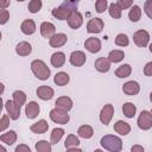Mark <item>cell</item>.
<instances>
[{
  "instance_id": "5",
  "label": "cell",
  "mask_w": 152,
  "mask_h": 152,
  "mask_svg": "<svg viewBox=\"0 0 152 152\" xmlns=\"http://www.w3.org/2000/svg\"><path fill=\"white\" fill-rule=\"evenodd\" d=\"M133 42L139 48H145L150 42V34L145 30H138L133 34Z\"/></svg>"
},
{
  "instance_id": "37",
  "label": "cell",
  "mask_w": 152,
  "mask_h": 152,
  "mask_svg": "<svg viewBox=\"0 0 152 152\" xmlns=\"http://www.w3.org/2000/svg\"><path fill=\"white\" fill-rule=\"evenodd\" d=\"M115 44L118 46H127L129 44V39L125 33H119L115 37Z\"/></svg>"
},
{
  "instance_id": "18",
  "label": "cell",
  "mask_w": 152,
  "mask_h": 152,
  "mask_svg": "<svg viewBox=\"0 0 152 152\" xmlns=\"http://www.w3.org/2000/svg\"><path fill=\"white\" fill-rule=\"evenodd\" d=\"M68 40L66 34L64 33H56L51 39H49V44L51 48H61L63 46Z\"/></svg>"
},
{
  "instance_id": "32",
  "label": "cell",
  "mask_w": 152,
  "mask_h": 152,
  "mask_svg": "<svg viewBox=\"0 0 152 152\" xmlns=\"http://www.w3.org/2000/svg\"><path fill=\"white\" fill-rule=\"evenodd\" d=\"M108 11H109V14H110L112 18H114V19H120V18H121L122 10L118 6L116 2H112V4L108 6Z\"/></svg>"
},
{
  "instance_id": "41",
  "label": "cell",
  "mask_w": 152,
  "mask_h": 152,
  "mask_svg": "<svg viewBox=\"0 0 152 152\" xmlns=\"http://www.w3.org/2000/svg\"><path fill=\"white\" fill-rule=\"evenodd\" d=\"M144 10H145V13L147 14V17L150 19H152V0H146L145 1Z\"/></svg>"
},
{
  "instance_id": "23",
  "label": "cell",
  "mask_w": 152,
  "mask_h": 152,
  "mask_svg": "<svg viewBox=\"0 0 152 152\" xmlns=\"http://www.w3.org/2000/svg\"><path fill=\"white\" fill-rule=\"evenodd\" d=\"M31 51H32V46L27 42H20L15 46V52L19 56H28L31 53Z\"/></svg>"
},
{
  "instance_id": "12",
  "label": "cell",
  "mask_w": 152,
  "mask_h": 152,
  "mask_svg": "<svg viewBox=\"0 0 152 152\" xmlns=\"http://www.w3.org/2000/svg\"><path fill=\"white\" fill-rule=\"evenodd\" d=\"M36 94H37V96H38L40 100L48 101V100H51V99H52L55 91H53V89H52L51 87H49V86H40V87L37 88Z\"/></svg>"
},
{
  "instance_id": "48",
  "label": "cell",
  "mask_w": 152,
  "mask_h": 152,
  "mask_svg": "<svg viewBox=\"0 0 152 152\" xmlns=\"http://www.w3.org/2000/svg\"><path fill=\"white\" fill-rule=\"evenodd\" d=\"M7 6H10V1H0V7H1V10H6V7Z\"/></svg>"
},
{
  "instance_id": "40",
  "label": "cell",
  "mask_w": 152,
  "mask_h": 152,
  "mask_svg": "<svg viewBox=\"0 0 152 152\" xmlns=\"http://www.w3.org/2000/svg\"><path fill=\"white\" fill-rule=\"evenodd\" d=\"M8 125H10V116L6 115V114H4L1 116V119H0V131L4 132L8 127Z\"/></svg>"
},
{
  "instance_id": "22",
  "label": "cell",
  "mask_w": 152,
  "mask_h": 152,
  "mask_svg": "<svg viewBox=\"0 0 152 152\" xmlns=\"http://www.w3.org/2000/svg\"><path fill=\"white\" fill-rule=\"evenodd\" d=\"M48 128H49V125H48V122L44 119H42L38 122L31 125V127H30L31 132H33L36 134H43V133H45L48 131Z\"/></svg>"
},
{
  "instance_id": "26",
  "label": "cell",
  "mask_w": 152,
  "mask_h": 152,
  "mask_svg": "<svg viewBox=\"0 0 152 152\" xmlns=\"http://www.w3.org/2000/svg\"><path fill=\"white\" fill-rule=\"evenodd\" d=\"M0 140L2 141V142H5L6 145H13L15 141H17V133L14 132V131H8V132H6V133H4V134H1L0 135Z\"/></svg>"
},
{
  "instance_id": "28",
  "label": "cell",
  "mask_w": 152,
  "mask_h": 152,
  "mask_svg": "<svg viewBox=\"0 0 152 152\" xmlns=\"http://www.w3.org/2000/svg\"><path fill=\"white\" fill-rule=\"evenodd\" d=\"M125 58V52L122 50H112L108 53V59L110 63H119Z\"/></svg>"
},
{
  "instance_id": "19",
  "label": "cell",
  "mask_w": 152,
  "mask_h": 152,
  "mask_svg": "<svg viewBox=\"0 0 152 152\" xmlns=\"http://www.w3.org/2000/svg\"><path fill=\"white\" fill-rule=\"evenodd\" d=\"M20 30H21V32L24 34H27V36L33 34L36 32V23L32 19H26V20H24L21 23Z\"/></svg>"
},
{
  "instance_id": "35",
  "label": "cell",
  "mask_w": 152,
  "mask_h": 152,
  "mask_svg": "<svg viewBox=\"0 0 152 152\" xmlns=\"http://www.w3.org/2000/svg\"><path fill=\"white\" fill-rule=\"evenodd\" d=\"M80 145V140L76 135L74 134H69L65 139V142H64V146L66 148H74V147H77Z\"/></svg>"
},
{
  "instance_id": "42",
  "label": "cell",
  "mask_w": 152,
  "mask_h": 152,
  "mask_svg": "<svg viewBox=\"0 0 152 152\" xmlns=\"http://www.w3.org/2000/svg\"><path fill=\"white\" fill-rule=\"evenodd\" d=\"M116 4L121 10H126V8L131 7V6H133V1L132 0H118Z\"/></svg>"
},
{
  "instance_id": "17",
  "label": "cell",
  "mask_w": 152,
  "mask_h": 152,
  "mask_svg": "<svg viewBox=\"0 0 152 152\" xmlns=\"http://www.w3.org/2000/svg\"><path fill=\"white\" fill-rule=\"evenodd\" d=\"M55 104H56V108L62 109L64 112H68L72 108V100L69 96H61L56 100Z\"/></svg>"
},
{
  "instance_id": "2",
  "label": "cell",
  "mask_w": 152,
  "mask_h": 152,
  "mask_svg": "<svg viewBox=\"0 0 152 152\" xmlns=\"http://www.w3.org/2000/svg\"><path fill=\"white\" fill-rule=\"evenodd\" d=\"M31 70L33 72V75L42 81H45L50 77V69L49 66L42 61V59H34L31 63Z\"/></svg>"
},
{
  "instance_id": "30",
  "label": "cell",
  "mask_w": 152,
  "mask_h": 152,
  "mask_svg": "<svg viewBox=\"0 0 152 152\" xmlns=\"http://www.w3.org/2000/svg\"><path fill=\"white\" fill-rule=\"evenodd\" d=\"M140 17H141V10H140V7H139L138 5H133V6L131 7L129 12H128V18H129V20L133 21V23H137V21H139Z\"/></svg>"
},
{
  "instance_id": "46",
  "label": "cell",
  "mask_w": 152,
  "mask_h": 152,
  "mask_svg": "<svg viewBox=\"0 0 152 152\" xmlns=\"http://www.w3.org/2000/svg\"><path fill=\"white\" fill-rule=\"evenodd\" d=\"M144 74L146 76H152V62H148L145 66H144Z\"/></svg>"
},
{
  "instance_id": "14",
  "label": "cell",
  "mask_w": 152,
  "mask_h": 152,
  "mask_svg": "<svg viewBox=\"0 0 152 152\" xmlns=\"http://www.w3.org/2000/svg\"><path fill=\"white\" fill-rule=\"evenodd\" d=\"M122 91L128 96H133L140 91V86L135 81H128L122 86Z\"/></svg>"
},
{
  "instance_id": "9",
  "label": "cell",
  "mask_w": 152,
  "mask_h": 152,
  "mask_svg": "<svg viewBox=\"0 0 152 152\" xmlns=\"http://www.w3.org/2000/svg\"><path fill=\"white\" fill-rule=\"evenodd\" d=\"M82 24H83V15H82L78 11L71 12V14H70L69 18H68V25H69L71 28L76 30V28L81 27Z\"/></svg>"
},
{
  "instance_id": "53",
  "label": "cell",
  "mask_w": 152,
  "mask_h": 152,
  "mask_svg": "<svg viewBox=\"0 0 152 152\" xmlns=\"http://www.w3.org/2000/svg\"><path fill=\"white\" fill-rule=\"evenodd\" d=\"M94 152H103V151H102V150H95Z\"/></svg>"
},
{
  "instance_id": "52",
  "label": "cell",
  "mask_w": 152,
  "mask_h": 152,
  "mask_svg": "<svg viewBox=\"0 0 152 152\" xmlns=\"http://www.w3.org/2000/svg\"><path fill=\"white\" fill-rule=\"evenodd\" d=\"M150 100H151V102H152V91H151V94H150Z\"/></svg>"
},
{
  "instance_id": "29",
  "label": "cell",
  "mask_w": 152,
  "mask_h": 152,
  "mask_svg": "<svg viewBox=\"0 0 152 152\" xmlns=\"http://www.w3.org/2000/svg\"><path fill=\"white\" fill-rule=\"evenodd\" d=\"M69 80H70L69 75H68L66 72H64V71L57 72V74L55 75V77H53V82H55L57 86H59V87L65 86V84L69 82Z\"/></svg>"
},
{
  "instance_id": "44",
  "label": "cell",
  "mask_w": 152,
  "mask_h": 152,
  "mask_svg": "<svg viewBox=\"0 0 152 152\" xmlns=\"http://www.w3.org/2000/svg\"><path fill=\"white\" fill-rule=\"evenodd\" d=\"M62 5L74 12V11H76V8H77V6H78V1H64Z\"/></svg>"
},
{
  "instance_id": "38",
  "label": "cell",
  "mask_w": 152,
  "mask_h": 152,
  "mask_svg": "<svg viewBox=\"0 0 152 152\" xmlns=\"http://www.w3.org/2000/svg\"><path fill=\"white\" fill-rule=\"evenodd\" d=\"M27 7H28V11L31 13H37L42 8V1L40 0H31L28 2V6Z\"/></svg>"
},
{
  "instance_id": "7",
  "label": "cell",
  "mask_w": 152,
  "mask_h": 152,
  "mask_svg": "<svg viewBox=\"0 0 152 152\" xmlns=\"http://www.w3.org/2000/svg\"><path fill=\"white\" fill-rule=\"evenodd\" d=\"M113 114H114V107H113V104H110V103L104 104L102 107L101 112H100V120H101V122L107 126L109 124V121L112 120Z\"/></svg>"
},
{
  "instance_id": "21",
  "label": "cell",
  "mask_w": 152,
  "mask_h": 152,
  "mask_svg": "<svg viewBox=\"0 0 152 152\" xmlns=\"http://www.w3.org/2000/svg\"><path fill=\"white\" fill-rule=\"evenodd\" d=\"M114 131L116 133H119L120 135H127L129 132H131V126L129 124H127L126 121H122V120H119L114 124Z\"/></svg>"
},
{
  "instance_id": "50",
  "label": "cell",
  "mask_w": 152,
  "mask_h": 152,
  "mask_svg": "<svg viewBox=\"0 0 152 152\" xmlns=\"http://www.w3.org/2000/svg\"><path fill=\"white\" fill-rule=\"evenodd\" d=\"M0 151H1V152H6V148H5L4 146H0Z\"/></svg>"
},
{
  "instance_id": "33",
  "label": "cell",
  "mask_w": 152,
  "mask_h": 152,
  "mask_svg": "<svg viewBox=\"0 0 152 152\" xmlns=\"http://www.w3.org/2000/svg\"><path fill=\"white\" fill-rule=\"evenodd\" d=\"M12 96H13V102L17 103L18 106L21 107L23 104H25V102H26V95H25L24 91H21V90H15Z\"/></svg>"
},
{
  "instance_id": "6",
  "label": "cell",
  "mask_w": 152,
  "mask_h": 152,
  "mask_svg": "<svg viewBox=\"0 0 152 152\" xmlns=\"http://www.w3.org/2000/svg\"><path fill=\"white\" fill-rule=\"evenodd\" d=\"M5 109L7 112V115L12 120H17L20 116V106L13 102V100H7L5 102Z\"/></svg>"
},
{
  "instance_id": "8",
  "label": "cell",
  "mask_w": 152,
  "mask_h": 152,
  "mask_svg": "<svg viewBox=\"0 0 152 152\" xmlns=\"http://www.w3.org/2000/svg\"><path fill=\"white\" fill-rule=\"evenodd\" d=\"M103 20L101 18H91L87 24V32L89 33H100L103 28Z\"/></svg>"
},
{
  "instance_id": "49",
  "label": "cell",
  "mask_w": 152,
  "mask_h": 152,
  "mask_svg": "<svg viewBox=\"0 0 152 152\" xmlns=\"http://www.w3.org/2000/svg\"><path fill=\"white\" fill-rule=\"evenodd\" d=\"M66 152H82V150H80L77 147H74V148H68Z\"/></svg>"
},
{
  "instance_id": "27",
  "label": "cell",
  "mask_w": 152,
  "mask_h": 152,
  "mask_svg": "<svg viewBox=\"0 0 152 152\" xmlns=\"http://www.w3.org/2000/svg\"><path fill=\"white\" fill-rule=\"evenodd\" d=\"M131 72H132L131 65L129 64H122L115 70V76L119 78H125V77H128L131 75Z\"/></svg>"
},
{
  "instance_id": "3",
  "label": "cell",
  "mask_w": 152,
  "mask_h": 152,
  "mask_svg": "<svg viewBox=\"0 0 152 152\" xmlns=\"http://www.w3.org/2000/svg\"><path fill=\"white\" fill-rule=\"evenodd\" d=\"M49 115H50V119H51L53 122L61 124V125H65V124H68V121L70 120L68 112H64V110L58 109V108L51 109Z\"/></svg>"
},
{
  "instance_id": "11",
  "label": "cell",
  "mask_w": 152,
  "mask_h": 152,
  "mask_svg": "<svg viewBox=\"0 0 152 152\" xmlns=\"http://www.w3.org/2000/svg\"><path fill=\"white\" fill-rule=\"evenodd\" d=\"M84 48L91 52V53H96L101 50V40L99 38H95V37H90L88 39H86L84 42Z\"/></svg>"
},
{
  "instance_id": "39",
  "label": "cell",
  "mask_w": 152,
  "mask_h": 152,
  "mask_svg": "<svg viewBox=\"0 0 152 152\" xmlns=\"http://www.w3.org/2000/svg\"><path fill=\"white\" fill-rule=\"evenodd\" d=\"M107 6H108L107 0H97L95 2V8H96V12L97 13H103L106 11Z\"/></svg>"
},
{
  "instance_id": "16",
  "label": "cell",
  "mask_w": 152,
  "mask_h": 152,
  "mask_svg": "<svg viewBox=\"0 0 152 152\" xmlns=\"http://www.w3.org/2000/svg\"><path fill=\"white\" fill-rule=\"evenodd\" d=\"M40 112V107L36 101H31L25 107V114L27 119H34Z\"/></svg>"
},
{
  "instance_id": "34",
  "label": "cell",
  "mask_w": 152,
  "mask_h": 152,
  "mask_svg": "<svg viewBox=\"0 0 152 152\" xmlns=\"http://www.w3.org/2000/svg\"><path fill=\"white\" fill-rule=\"evenodd\" d=\"M63 135H64V129L63 128H53L52 132H51V139H50L51 145L52 144H57L62 139Z\"/></svg>"
},
{
  "instance_id": "20",
  "label": "cell",
  "mask_w": 152,
  "mask_h": 152,
  "mask_svg": "<svg viewBox=\"0 0 152 152\" xmlns=\"http://www.w3.org/2000/svg\"><path fill=\"white\" fill-rule=\"evenodd\" d=\"M95 69L100 72H107L110 69V62L106 57H100L95 61Z\"/></svg>"
},
{
  "instance_id": "43",
  "label": "cell",
  "mask_w": 152,
  "mask_h": 152,
  "mask_svg": "<svg viewBox=\"0 0 152 152\" xmlns=\"http://www.w3.org/2000/svg\"><path fill=\"white\" fill-rule=\"evenodd\" d=\"M10 19V13L7 10H1L0 11V24L4 25L7 23V20Z\"/></svg>"
},
{
  "instance_id": "10",
  "label": "cell",
  "mask_w": 152,
  "mask_h": 152,
  "mask_svg": "<svg viewBox=\"0 0 152 152\" xmlns=\"http://www.w3.org/2000/svg\"><path fill=\"white\" fill-rule=\"evenodd\" d=\"M40 33L44 38H49L51 39L55 34H56V27L50 21H43L40 24Z\"/></svg>"
},
{
  "instance_id": "36",
  "label": "cell",
  "mask_w": 152,
  "mask_h": 152,
  "mask_svg": "<svg viewBox=\"0 0 152 152\" xmlns=\"http://www.w3.org/2000/svg\"><path fill=\"white\" fill-rule=\"evenodd\" d=\"M37 152H51V142L46 140H39L36 144Z\"/></svg>"
},
{
  "instance_id": "47",
  "label": "cell",
  "mask_w": 152,
  "mask_h": 152,
  "mask_svg": "<svg viewBox=\"0 0 152 152\" xmlns=\"http://www.w3.org/2000/svg\"><path fill=\"white\" fill-rule=\"evenodd\" d=\"M131 152H145V151L141 145H133L131 147Z\"/></svg>"
},
{
  "instance_id": "13",
  "label": "cell",
  "mask_w": 152,
  "mask_h": 152,
  "mask_svg": "<svg viewBox=\"0 0 152 152\" xmlns=\"http://www.w3.org/2000/svg\"><path fill=\"white\" fill-rule=\"evenodd\" d=\"M70 63L74 65V66H82L84 63H86V59H87V56L84 55L83 51H72L71 55H70Z\"/></svg>"
},
{
  "instance_id": "31",
  "label": "cell",
  "mask_w": 152,
  "mask_h": 152,
  "mask_svg": "<svg viewBox=\"0 0 152 152\" xmlns=\"http://www.w3.org/2000/svg\"><path fill=\"white\" fill-rule=\"evenodd\" d=\"M122 112H124V114H125V116L126 118H133L134 115H135V112H137V107L132 103V102H126V103H124V106H122Z\"/></svg>"
},
{
  "instance_id": "1",
  "label": "cell",
  "mask_w": 152,
  "mask_h": 152,
  "mask_svg": "<svg viewBox=\"0 0 152 152\" xmlns=\"http://www.w3.org/2000/svg\"><path fill=\"white\" fill-rule=\"evenodd\" d=\"M100 144L104 150L109 152H121L122 150V140L113 134L103 135L100 140Z\"/></svg>"
},
{
  "instance_id": "51",
  "label": "cell",
  "mask_w": 152,
  "mask_h": 152,
  "mask_svg": "<svg viewBox=\"0 0 152 152\" xmlns=\"http://www.w3.org/2000/svg\"><path fill=\"white\" fill-rule=\"evenodd\" d=\"M148 49H150V52H151V53H152V43H151V44H150V46H148Z\"/></svg>"
},
{
  "instance_id": "15",
  "label": "cell",
  "mask_w": 152,
  "mask_h": 152,
  "mask_svg": "<svg viewBox=\"0 0 152 152\" xmlns=\"http://www.w3.org/2000/svg\"><path fill=\"white\" fill-rule=\"evenodd\" d=\"M72 11H70L69 8H66L65 6L61 5L59 7H55L52 10V15L56 18V19H59V20H68L69 15L71 14Z\"/></svg>"
},
{
  "instance_id": "45",
  "label": "cell",
  "mask_w": 152,
  "mask_h": 152,
  "mask_svg": "<svg viewBox=\"0 0 152 152\" xmlns=\"http://www.w3.org/2000/svg\"><path fill=\"white\" fill-rule=\"evenodd\" d=\"M15 152H32L31 148L25 145V144H19L17 147H15Z\"/></svg>"
},
{
  "instance_id": "4",
  "label": "cell",
  "mask_w": 152,
  "mask_h": 152,
  "mask_svg": "<svg viewBox=\"0 0 152 152\" xmlns=\"http://www.w3.org/2000/svg\"><path fill=\"white\" fill-rule=\"evenodd\" d=\"M138 126L140 129L147 131L152 127V114L151 112L142 110L138 118Z\"/></svg>"
},
{
  "instance_id": "24",
  "label": "cell",
  "mask_w": 152,
  "mask_h": 152,
  "mask_svg": "<svg viewBox=\"0 0 152 152\" xmlns=\"http://www.w3.org/2000/svg\"><path fill=\"white\" fill-rule=\"evenodd\" d=\"M65 63V55L61 51H57L55 53H52L51 56V64L55 68H61L63 66V64Z\"/></svg>"
},
{
  "instance_id": "54",
  "label": "cell",
  "mask_w": 152,
  "mask_h": 152,
  "mask_svg": "<svg viewBox=\"0 0 152 152\" xmlns=\"http://www.w3.org/2000/svg\"><path fill=\"white\" fill-rule=\"evenodd\" d=\"M151 114H152V110H151Z\"/></svg>"
},
{
  "instance_id": "25",
  "label": "cell",
  "mask_w": 152,
  "mask_h": 152,
  "mask_svg": "<svg viewBox=\"0 0 152 152\" xmlns=\"http://www.w3.org/2000/svg\"><path fill=\"white\" fill-rule=\"evenodd\" d=\"M77 134H78L81 138H83V139H89V138L93 137L94 129H93V127L89 126V125H82V126L78 127Z\"/></svg>"
}]
</instances>
